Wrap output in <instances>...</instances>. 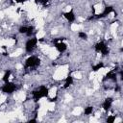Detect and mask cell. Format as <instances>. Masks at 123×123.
<instances>
[{
	"label": "cell",
	"mask_w": 123,
	"mask_h": 123,
	"mask_svg": "<svg viewBox=\"0 0 123 123\" xmlns=\"http://www.w3.org/2000/svg\"><path fill=\"white\" fill-rule=\"evenodd\" d=\"M15 2H17V3H23L25 0H14Z\"/></svg>",
	"instance_id": "18"
},
{
	"label": "cell",
	"mask_w": 123,
	"mask_h": 123,
	"mask_svg": "<svg viewBox=\"0 0 123 123\" xmlns=\"http://www.w3.org/2000/svg\"><path fill=\"white\" fill-rule=\"evenodd\" d=\"M37 4H42V5H45L47 3L48 0H35Z\"/></svg>",
	"instance_id": "17"
},
{
	"label": "cell",
	"mask_w": 123,
	"mask_h": 123,
	"mask_svg": "<svg viewBox=\"0 0 123 123\" xmlns=\"http://www.w3.org/2000/svg\"><path fill=\"white\" fill-rule=\"evenodd\" d=\"M78 37L81 39H87V34L84 31H80L78 32Z\"/></svg>",
	"instance_id": "15"
},
{
	"label": "cell",
	"mask_w": 123,
	"mask_h": 123,
	"mask_svg": "<svg viewBox=\"0 0 123 123\" xmlns=\"http://www.w3.org/2000/svg\"><path fill=\"white\" fill-rule=\"evenodd\" d=\"M112 12H114L113 7H111V6H107V7L104 8V11H103L101 13H99L98 15H96L95 17H96V18H102V17H105V16L111 14Z\"/></svg>",
	"instance_id": "5"
},
{
	"label": "cell",
	"mask_w": 123,
	"mask_h": 123,
	"mask_svg": "<svg viewBox=\"0 0 123 123\" xmlns=\"http://www.w3.org/2000/svg\"><path fill=\"white\" fill-rule=\"evenodd\" d=\"M92 112H93V107L92 106L86 107L85 110H84V114L85 115H90Z\"/></svg>",
	"instance_id": "13"
},
{
	"label": "cell",
	"mask_w": 123,
	"mask_h": 123,
	"mask_svg": "<svg viewBox=\"0 0 123 123\" xmlns=\"http://www.w3.org/2000/svg\"><path fill=\"white\" fill-rule=\"evenodd\" d=\"M106 121L108 123H113L115 121V115H110V116H108V118L106 119Z\"/></svg>",
	"instance_id": "16"
},
{
	"label": "cell",
	"mask_w": 123,
	"mask_h": 123,
	"mask_svg": "<svg viewBox=\"0 0 123 123\" xmlns=\"http://www.w3.org/2000/svg\"><path fill=\"white\" fill-rule=\"evenodd\" d=\"M74 82V79L71 75H68L66 78H65V81H64V86H63V88H68Z\"/></svg>",
	"instance_id": "10"
},
{
	"label": "cell",
	"mask_w": 123,
	"mask_h": 123,
	"mask_svg": "<svg viewBox=\"0 0 123 123\" xmlns=\"http://www.w3.org/2000/svg\"><path fill=\"white\" fill-rule=\"evenodd\" d=\"M16 88H17L16 85H15L14 83L9 81V82H7V83H4V85H3L2 87H1V90H2L3 93L10 95V94H12V93L16 90Z\"/></svg>",
	"instance_id": "2"
},
{
	"label": "cell",
	"mask_w": 123,
	"mask_h": 123,
	"mask_svg": "<svg viewBox=\"0 0 123 123\" xmlns=\"http://www.w3.org/2000/svg\"><path fill=\"white\" fill-rule=\"evenodd\" d=\"M63 17L69 22V23H73L75 20H76V15L74 13L73 11H68V12H65L62 13Z\"/></svg>",
	"instance_id": "6"
},
{
	"label": "cell",
	"mask_w": 123,
	"mask_h": 123,
	"mask_svg": "<svg viewBox=\"0 0 123 123\" xmlns=\"http://www.w3.org/2000/svg\"><path fill=\"white\" fill-rule=\"evenodd\" d=\"M112 102H113V99H112L111 97H107V98L104 100L103 104H102V108H103V110L106 111H110L111 108V106H112Z\"/></svg>",
	"instance_id": "7"
},
{
	"label": "cell",
	"mask_w": 123,
	"mask_h": 123,
	"mask_svg": "<svg viewBox=\"0 0 123 123\" xmlns=\"http://www.w3.org/2000/svg\"><path fill=\"white\" fill-rule=\"evenodd\" d=\"M37 42H38V39L36 37H31L30 38H28L26 43H25V46H24L25 47V51L27 53H32L37 48Z\"/></svg>",
	"instance_id": "1"
},
{
	"label": "cell",
	"mask_w": 123,
	"mask_h": 123,
	"mask_svg": "<svg viewBox=\"0 0 123 123\" xmlns=\"http://www.w3.org/2000/svg\"><path fill=\"white\" fill-rule=\"evenodd\" d=\"M103 67H104V63H103V62H97L95 65H93V66H92V71L97 72V71H99L100 69H102Z\"/></svg>",
	"instance_id": "11"
},
{
	"label": "cell",
	"mask_w": 123,
	"mask_h": 123,
	"mask_svg": "<svg viewBox=\"0 0 123 123\" xmlns=\"http://www.w3.org/2000/svg\"><path fill=\"white\" fill-rule=\"evenodd\" d=\"M94 49L96 52L101 53L102 55H108L109 54V47L107 46V44L104 41H98L95 45H94Z\"/></svg>",
	"instance_id": "4"
},
{
	"label": "cell",
	"mask_w": 123,
	"mask_h": 123,
	"mask_svg": "<svg viewBox=\"0 0 123 123\" xmlns=\"http://www.w3.org/2000/svg\"><path fill=\"white\" fill-rule=\"evenodd\" d=\"M28 30H29V26H20L19 27V29H18V32L20 33V34H24V35H26V33L28 32Z\"/></svg>",
	"instance_id": "14"
},
{
	"label": "cell",
	"mask_w": 123,
	"mask_h": 123,
	"mask_svg": "<svg viewBox=\"0 0 123 123\" xmlns=\"http://www.w3.org/2000/svg\"><path fill=\"white\" fill-rule=\"evenodd\" d=\"M55 47H56V49H57L60 53H63V52H65L66 49H67V44H66L65 42H63L62 40H61V41L55 42Z\"/></svg>",
	"instance_id": "8"
},
{
	"label": "cell",
	"mask_w": 123,
	"mask_h": 123,
	"mask_svg": "<svg viewBox=\"0 0 123 123\" xmlns=\"http://www.w3.org/2000/svg\"><path fill=\"white\" fill-rule=\"evenodd\" d=\"M37 91L39 93V96L40 98H44V97H47L48 94H49V89L46 86H40L38 88H37Z\"/></svg>",
	"instance_id": "9"
},
{
	"label": "cell",
	"mask_w": 123,
	"mask_h": 123,
	"mask_svg": "<svg viewBox=\"0 0 123 123\" xmlns=\"http://www.w3.org/2000/svg\"><path fill=\"white\" fill-rule=\"evenodd\" d=\"M11 74H12V71H11V70H7V71L4 73V75H3V77H2V80H3L4 83H7V82L10 81Z\"/></svg>",
	"instance_id": "12"
},
{
	"label": "cell",
	"mask_w": 123,
	"mask_h": 123,
	"mask_svg": "<svg viewBox=\"0 0 123 123\" xmlns=\"http://www.w3.org/2000/svg\"><path fill=\"white\" fill-rule=\"evenodd\" d=\"M39 64V59L37 56H30L25 61V68L36 67Z\"/></svg>",
	"instance_id": "3"
}]
</instances>
